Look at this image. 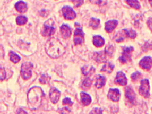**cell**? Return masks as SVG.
<instances>
[{
    "label": "cell",
    "mask_w": 152,
    "mask_h": 114,
    "mask_svg": "<svg viewBox=\"0 0 152 114\" xmlns=\"http://www.w3.org/2000/svg\"><path fill=\"white\" fill-rule=\"evenodd\" d=\"M34 66L30 62H26L23 63L21 66V77L23 78L24 80H28L31 77L32 75V68H33Z\"/></svg>",
    "instance_id": "5"
},
{
    "label": "cell",
    "mask_w": 152,
    "mask_h": 114,
    "mask_svg": "<svg viewBox=\"0 0 152 114\" xmlns=\"http://www.w3.org/2000/svg\"><path fill=\"white\" fill-rule=\"evenodd\" d=\"M75 26H76V29L75 30V32H74V44L75 46L77 45L82 44L83 42H84V32H83L82 28L80 26L78 23L76 22L75 24Z\"/></svg>",
    "instance_id": "3"
},
{
    "label": "cell",
    "mask_w": 152,
    "mask_h": 114,
    "mask_svg": "<svg viewBox=\"0 0 152 114\" xmlns=\"http://www.w3.org/2000/svg\"><path fill=\"white\" fill-rule=\"evenodd\" d=\"M56 32V27L54 26V21L52 19H48L44 24L43 29L42 31V35L43 37H50Z\"/></svg>",
    "instance_id": "4"
},
{
    "label": "cell",
    "mask_w": 152,
    "mask_h": 114,
    "mask_svg": "<svg viewBox=\"0 0 152 114\" xmlns=\"http://www.w3.org/2000/svg\"><path fill=\"white\" fill-rule=\"evenodd\" d=\"M63 104L64 105H68V106H72L73 105V102L70 100V98H65L63 101Z\"/></svg>",
    "instance_id": "35"
},
{
    "label": "cell",
    "mask_w": 152,
    "mask_h": 114,
    "mask_svg": "<svg viewBox=\"0 0 152 114\" xmlns=\"http://www.w3.org/2000/svg\"><path fill=\"white\" fill-rule=\"evenodd\" d=\"M81 96V103L84 105V106H88L91 103L92 99L91 97L89 94L85 93V92H81L80 93Z\"/></svg>",
    "instance_id": "19"
},
{
    "label": "cell",
    "mask_w": 152,
    "mask_h": 114,
    "mask_svg": "<svg viewBox=\"0 0 152 114\" xmlns=\"http://www.w3.org/2000/svg\"><path fill=\"white\" fill-rule=\"evenodd\" d=\"M142 50L146 52L149 50H152V41L151 42H146L142 47Z\"/></svg>",
    "instance_id": "31"
},
{
    "label": "cell",
    "mask_w": 152,
    "mask_h": 114,
    "mask_svg": "<svg viewBox=\"0 0 152 114\" xmlns=\"http://www.w3.org/2000/svg\"><path fill=\"white\" fill-rule=\"evenodd\" d=\"M71 111L70 109H68V108H62V111H60V112L61 113H70Z\"/></svg>",
    "instance_id": "40"
},
{
    "label": "cell",
    "mask_w": 152,
    "mask_h": 114,
    "mask_svg": "<svg viewBox=\"0 0 152 114\" xmlns=\"http://www.w3.org/2000/svg\"><path fill=\"white\" fill-rule=\"evenodd\" d=\"M149 2L150 4V5L152 7V0H149Z\"/></svg>",
    "instance_id": "41"
},
{
    "label": "cell",
    "mask_w": 152,
    "mask_h": 114,
    "mask_svg": "<svg viewBox=\"0 0 152 114\" xmlns=\"http://www.w3.org/2000/svg\"><path fill=\"white\" fill-rule=\"evenodd\" d=\"M60 32H61L62 37L65 39L70 38L72 34L71 29H70V27L69 26H68V25L66 24H63L62 26H61V28H60Z\"/></svg>",
    "instance_id": "16"
},
{
    "label": "cell",
    "mask_w": 152,
    "mask_h": 114,
    "mask_svg": "<svg viewBox=\"0 0 152 114\" xmlns=\"http://www.w3.org/2000/svg\"><path fill=\"white\" fill-rule=\"evenodd\" d=\"M15 9L21 13H24L28 10V6H27V4L25 3L24 1H19L17 3H16Z\"/></svg>",
    "instance_id": "18"
},
{
    "label": "cell",
    "mask_w": 152,
    "mask_h": 114,
    "mask_svg": "<svg viewBox=\"0 0 152 114\" xmlns=\"http://www.w3.org/2000/svg\"><path fill=\"white\" fill-rule=\"evenodd\" d=\"M83 88H85V89H87V88H89L92 85V80L90 79L89 76H88L85 79L84 81H83Z\"/></svg>",
    "instance_id": "29"
},
{
    "label": "cell",
    "mask_w": 152,
    "mask_h": 114,
    "mask_svg": "<svg viewBox=\"0 0 152 114\" xmlns=\"http://www.w3.org/2000/svg\"><path fill=\"white\" fill-rule=\"evenodd\" d=\"M139 66L142 69L150 70L152 67V59L150 57H145L139 61Z\"/></svg>",
    "instance_id": "10"
},
{
    "label": "cell",
    "mask_w": 152,
    "mask_h": 114,
    "mask_svg": "<svg viewBox=\"0 0 152 114\" xmlns=\"http://www.w3.org/2000/svg\"><path fill=\"white\" fill-rule=\"evenodd\" d=\"M95 3L99 5H104L107 4V0H96Z\"/></svg>",
    "instance_id": "37"
},
{
    "label": "cell",
    "mask_w": 152,
    "mask_h": 114,
    "mask_svg": "<svg viewBox=\"0 0 152 114\" xmlns=\"http://www.w3.org/2000/svg\"><path fill=\"white\" fill-rule=\"evenodd\" d=\"M115 46H114L113 45H109V46H107L105 49V53L107 54V56H108V57H113L114 52H115Z\"/></svg>",
    "instance_id": "27"
},
{
    "label": "cell",
    "mask_w": 152,
    "mask_h": 114,
    "mask_svg": "<svg viewBox=\"0 0 152 114\" xmlns=\"http://www.w3.org/2000/svg\"><path fill=\"white\" fill-rule=\"evenodd\" d=\"M106 84V78L102 76L98 75L96 79V82H95V86L97 88H101L104 86Z\"/></svg>",
    "instance_id": "22"
},
{
    "label": "cell",
    "mask_w": 152,
    "mask_h": 114,
    "mask_svg": "<svg viewBox=\"0 0 152 114\" xmlns=\"http://www.w3.org/2000/svg\"><path fill=\"white\" fill-rule=\"evenodd\" d=\"M71 1H73V3L74 4V5H75V7H80L83 4V2H84L83 0H71Z\"/></svg>",
    "instance_id": "34"
},
{
    "label": "cell",
    "mask_w": 152,
    "mask_h": 114,
    "mask_svg": "<svg viewBox=\"0 0 152 114\" xmlns=\"http://www.w3.org/2000/svg\"><path fill=\"white\" fill-rule=\"evenodd\" d=\"M126 2L135 10H139L141 7L140 3L139 2L138 0H126Z\"/></svg>",
    "instance_id": "24"
},
{
    "label": "cell",
    "mask_w": 152,
    "mask_h": 114,
    "mask_svg": "<svg viewBox=\"0 0 152 114\" xmlns=\"http://www.w3.org/2000/svg\"><path fill=\"white\" fill-rule=\"evenodd\" d=\"M150 86L149 81L148 79H143L141 81V86L139 88V94L144 98H149L150 96Z\"/></svg>",
    "instance_id": "7"
},
{
    "label": "cell",
    "mask_w": 152,
    "mask_h": 114,
    "mask_svg": "<svg viewBox=\"0 0 152 114\" xmlns=\"http://www.w3.org/2000/svg\"><path fill=\"white\" fill-rule=\"evenodd\" d=\"M126 38H129L128 36V29H124L122 31H119V32H117L115 34V36L114 37V39L116 42L120 43L124 40V39Z\"/></svg>",
    "instance_id": "13"
},
{
    "label": "cell",
    "mask_w": 152,
    "mask_h": 114,
    "mask_svg": "<svg viewBox=\"0 0 152 114\" xmlns=\"http://www.w3.org/2000/svg\"><path fill=\"white\" fill-rule=\"evenodd\" d=\"M93 59L97 63H106L107 61V54L105 51L95 52L93 54Z\"/></svg>",
    "instance_id": "15"
},
{
    "label": "cell",
    "mask_w": 152,
    "mask_h": 114,
    "mask_svg": "<svg viewBox=\"0 0 152 114\" xmlns=\"http://www.w3.org/2000/svg\"><path fill=\"white\" fill-rule=\"evenodd\" d=\"M4 57V50L3 46L0 45V61L2 60Z\"/></svg>",
    "instance_id": "36"
},
{
    "label": "cell",
    "mask_w": 152,
    "mask_h": 114,
    "mask_svg": "<svg viewBox=\"0 0 152 114\" xmlns=\"http://www.w3.org/2000/svg\"><path fill=\"white\" fill-rule=\"evenodd\" d=\"M147 25H148V26H149V29L151 30V32H152V17L149 18V19H148Z\"/></svg>",
    "instance_id": "38"
},
{
    "label": "cell",
    "mask_w": 152,
    "mask_h": 114,
    "mask_svg": "<svg viewBox=\"0 0 152 114\" xmlns=\"http://www.w3.org/2000/svg\"><path fill=\"white\" fill-rule=\"evenodd\" d=\"M62 13L63 17L68 20H72L76 17V13L74 12L73 8L69 6L63 7L62 9Z\"/></svg>",
    "instance_id": "8"
},
{
    "label": "cell",
    "mask_w": 152,
    "mask_h": 114,
    "mask_svg": "<svg viewBox=\"0 0 152 114\" xmlns=\"http://www.w3.org/2000/svg\"><path fill=\"white\" fill-rule=\"evenodd\" d=\"M50 79V77L48 76L47 74H42L41 78L39 79V82L42 84H46L49 82Z\"/></svg>",
    "instance_id": "30"
},
{
    "label": "cell",
    "mask_w": 152,
    "mask_h": 114,
    "mask_svg": "<svg viewBox=\"0 0 152 114\" xmlns=\"http://www.w3.org/2000/svg\"><path fill=\"white\" fill-rule=\"evenodd\" d=\"M93 43L95 46L101 47L104 44L105 41H104V39L102 37L99 35H95L93 36Z\"/></svg>",
    "instance_id": "20"
},
{
    "label": "cell",
    "mask_w": 152,
    "mask_h": 114,
    "mask_svg": "<svg viewBox=\"0 0 152 114\" xmlns=\"http://www.w3.org/2000/svg\"><path fill=\"white\" fill-rule=\"evenodd\" d=\"M115 84L120 85V86H126L127 84V79H126L125 74L122 71H119L117 73L115 80Z\"/></svg>",
    "instance_id": "12"
},
{
    "label": "cell",
    "mask_w": 152,
    "mask_h": 114,
    "mask_svg": "<svg viewBox=\"0 0 152 114\" xmlns=\"http://www.w3.org/2000/svg\"><path fill=\"white\" fill-rule=\"evenodd\" d=\"M16 21H17V24L18 25L21 26V25L25 24L28 21V19L26 17H23V16H19V17L17 18Z\"/></svg>",
    "instance_id": "28"
},
{
    "label": "cell",
    "mask_w": 152,
    "mask_h": 114,
    "mask_svg": "<svg viewBox=\"0 0 152 114\" xmlns=\"http://www.w3.org/2000/svg\"><path fill=\"white\" fill-rule=\"evenodd\" d=\"M91 113H102V111L101 109H99V108H95L93 111H91Z\"/></svg>",
    "instance_id": "39"
},
{
    "label": "cell",
    "mask_w": 152,
    "mask_h": 114,
    "mask_svg": "<svg viewBox=\"0 0 152 114\" xmlns=\"http://www.w3.org/2000/svg\"><path fill=\"white\" fill-rule=\"evenodd\" d=\"M141 76H142V74H141L140 72L137 71V72H135V73H133L132 74L131 79H132V81H135L138 80L139 79H140Z\"/></svg>",
    "instance_id": "32"
},
{
    "label": "cell",
    "mask_w": 152,
    "mask_h": 114,
    "mask_svg": "<svg viewBox=\"0 0 152 114\" xmlns=\"http://www.w3.org/2000/svg\"><path fill=\"white\" fill-rule=\"evenodd\" d=\"M107 96L114 102H118L120 98V92L117 88H110Z\"/></svg>",
    "instance_id": "11"
},
{
    "label": "cell",
    "mask_w": 152,
    "mask_h": 114,
    "mask_svg": "<svg viewBox=\"0 0 152 114\" xmlns=\"http://www.w3.org/2000/svg\"><path fill=\"white\" fill-rule=\"evenodd\" d=\"M123 52L122 56L119 57V61L123 63V64H126L128 61H131L132 53L134 51L133 46H124L123 47Z\"/></svg>",
    "instance_id": "6"
},
{
    "label": "cell",
    "mask_w": 152,
    "mask_h": 114,
    "mask_svg": "<svg viewBox=\"0 0 152 114\" xmlns=\"http://www.w3.org/2000/svg\"><path fill=\"white\" fill-rule=\"evenodd\" d=\"M10 60L13 63H18L21 60V57L17 54H15L13 51H11L10 53Z\"/></svg>",
    "instance_id": "26"
},
{
    "label": "cell",
    "mask_w": 152,
    "mask_h": 114,
    "mask_svg": "<svg viewBox=\"0 0 152 114\" xmlns=\"http://www.w3.org/2000/svg\"><path fill=\"white\" fill-rule=\"evenodd\" d=\"M99 23H100V20L99 19H96V18H91L90 20V26L94 29H97L99 26Z\"/></svg>",
    "instance_id": "25"
},
{
    "label": "cell",
    "mask_w": 152,
    "mask_h": 114,
    "mask_svg": "<svg viewBox=\"0 0 152 114\" xmlns=\"http://www.w3.org/2000/svg\"><path fill=\"white\" fill-rule=\"evenodd\" d=\"M118 24V21L117 20H110L105 23V30L108 33H111L115 30Z\"/></svg>",
    "instance_id": "17"
},
{
    "label": "cell",
    "mask_w": 152,
    "mask_h": 114,
    "mask_svg": "<svg viewBox=\"0 0 152 114\" xmlns=\"http://www.w3.org/2000/svg\"><path fill=\"white\" fill-rule=\"evenodd\" d=\"M95 72V68L91 66H85L82 68V73L86 76H89Z\"/></svg>",
    "instance_id": "21"
},
{
    "label": "cell",
    "mask_w": 152,
    "mask_h": 114,
    "mask_svg": "<svg viewBox=\"0 0 152 114\" xmlns=\"http://www.w3.org/2000/svg\"><path fill=\"white\" fill-rule=\"evenodd\" d=\"M60 96H61V92H60L57 88H51L49 92L50 100L53 104H56L58 101Z\"/></svg>",
    "instance_id": "14"
},
{
    "label": "cell",
    "mask_w": 152,
    "mask_h": 114,
    "mask_svg": "<svg viewBox=\"0 0 152 114\" xmlns=\"http://www.w3.org/2000/svg\"><path fill=\"white\" fill-rule=\"evenodd\" d=\"M7 76V74H6V71L2 67H0V80L3 81L6 79Z\"/></svg>",
    "instance_id": "33"
},
{
    "label": "cell",
    "mask_w": 152,
    "mask_h": 114,
    "mask_svg": "<svg viewBox=\"0 0 152 114\" xmlns=\"http://www.w3.org/2000/svg\"><path fill=\"white\" fill-rule=\"evenodd\" d=\"M114 68H115V65L112 64L111 62H107L102 66V69H101V71L106 72V73H108V74H111L112 72L113 71Z\"/></svg>",
    "instance_id": "23"
},
{
    "label": "cell",
    "mask_w": 152,
    "mask_h": 114,
    "mask_svg": "<svg viewBox=\"0 0 152 114\" xmlns=\"http://www.w3.org/2000/svg\"><path fill=\"white\" fill-rule=\"evenodd\" d=\"M44 96V92L41 88L34 86L31 88L28 93V101L31 109H38L42 102V99Z\"/></svg>",
    "instance_id": "2"
},
{
    "label": "cell",
    "mask_w": 152,
    "mask_h": 114,
    "mask_svg": "<svg viewBox=\"0 0 152 114\" xmlns=\"http://www.w3.org/2000/svg\"><path fill=\"white\" fill-rule=\"evenodd\" d=\"M125 97L127 101L132 105H134L136 103V94L132 86H127L125 89Z\"/></svg>",
    "instance_id": "9"
},
{
    "label": "cell",
    "mask_w": 152,
    "mask_h": 114,
    "mask_svg": "<svg viewBox=\"0 0 152 114\" xmlns=\"http://www.w3.org/2000/svg\"><path fill=\"white\" fill-rule=\"evenodd\" d=\"M46 51L47 54L52 59L61 57L66 52V48L58 39L52 38L46 42Z\"/></svg>",
    "instance_id": "1"
}]
</instances>
